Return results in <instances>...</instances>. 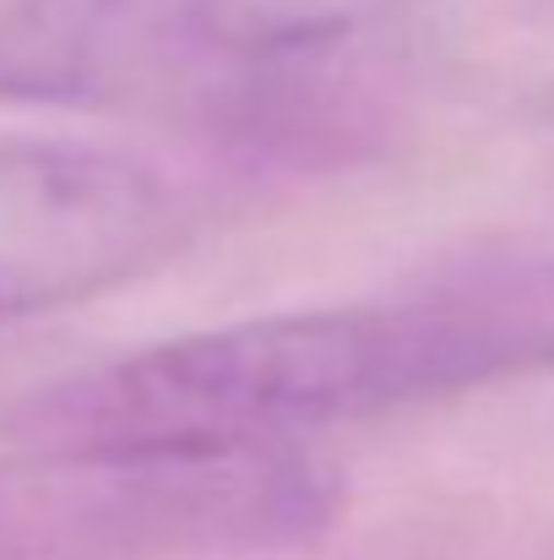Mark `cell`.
I'll use <instances>...</instances> for the list:
<instances>
[{
  "instance_id": "obj_1",
  "label": "cell",
  "mask_w": 554,
  "mask_h": 560,
  "mask_svg": "<svg viewBox=\"0 0 554 560\" xmlns=\"http://www.w3.org/2000/svg\"><path fill=\"white\" fill-rule=\"evenodd\" d=\"M554 365V311L500 294L365 300L185 332L49 392L27 441L267 452Z\"/></svg>"
},
{
  "instance_id": "obj_2",
  "label": "cell",
  "mask_w": 554,
  "mask_h": 560,
  "mask_svg": "<svg viewBox=\"0 0 554 560\" xmlns=\"http://www.w3.org/2000/svg\"><path fill=\"white\" fill-rule=\"evenodd\" d=\"M429 0H0V104L228 142L359 120Z\"/></svg>"
},
{
  "instance_id": "obj_3",
  "label": "cell",
  "mask_w": 554,
  "mask_h": 560,
  "mask_svg": "<svg viewBox=\"0 0 554 560\" xmlns=\"http://www.w3.org/2000/svg\"><path fill=\"white\" fill-rule=\"evenodd\" d=\"M196 229L190 190L153 159L44 131H0V327L109 294Z\"/></svg>"
}]
</instances>
